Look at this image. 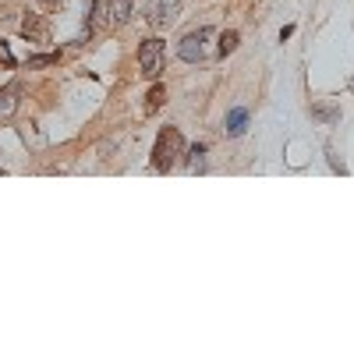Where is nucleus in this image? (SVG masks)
I'll return each mask as SVG.
<instances>
[{
	"label": "nucleus",
	"instance_id": "1",
	"mask_svg": "<svg viewBox=\"0 0 354 354\" xmlns=\"http://www.w3.org/2000/svg\"><path fill=\"white\" fill-rule=\"evenodd\" d=\"M181 156H185L181 131H177V128H160L156 145H153V170L167 174V170H174L177 163H181Z\"/></svg>",
	"mask_w": 354,
	"mask_h": 354
},
{
	"label": "nucleus",
	"instance_id": "2",
	"mask_svg": "<svg viewBox=\"0 0 354 354\" xmlns=\"http://www.w3.org/2000/svg\"><path fill=\"white\" fill-rule=\"evenodd\" d=\"M163 39H142V46H138V68H142V75L145 78H160L163 75Z\"/></svg>",
	"mask_w": 354,
	"mask_h": 354
},
{
	"label": "nucleus",
	"instance_id": "3",
	"mask_svg": "<svg viewBox=\"0 0 354 354\" xmlns=\"http://www.w3.org/2000/svg\"><path fill=\"white\" fill-rule=\"evenodd\" d=\"M205 39H209V28H198V32H188L181 39V46H177V57L188 64H198L202 57H205Z\"/></svg>",
	"mask_w": 354,
	"mask_h": 354
},
{
	"label": "nucleus",
	"instance_id": "4",
	"mask_svg": "<svg viewBox=\"0 0 354 354\" xmlns=\"http://www.w3.org/2000/svg\"><path fill=\"white\" fill-rule=\"evenodd\" d=\"M21 36H25L28 43H46V39H50V28H46V21H43L39 15H25Z\"/></svg>",
	"mask_w": 354,
	"mask_h": 354
},
{
	"label": "nucleus",
	"instance_id": "5",
	"mask_svg": "<svg viewBox=\"0 0 354 354\" xmlns=\"http://www.w3.org/2000/svg\"><path fill=\"white\" fill-rule=\"evenodd\" d=\"M18 103H21V82H11L8 88H0V121H8L18 110Z\"/></svg>",
	"mask_w": 354,
	"mask_h": 354
},
{
	"label": "nucleus",
	"instance_id": "6",
	"mask_svg": "<svg viewBox=\"0 0 354 354\" xmlns=\"http://www.w3.org/2000/svg\"><path fill=\"white\" fill-rule=\"evenodd\" d=\"M245 128H248V110L234 106V110L227 113V121H223V131H227L230 138H238V135H245Z\"/></svg>",
	"mask_w": 354,
	"mask_h": 354
},
{
	"label": "nucleus",
	"instance_id": "7",
	"mask_svg": "<svg viewBox=\"0 0 354 354\" xmlns=\"http://www.w3.org/2000/svg\"><path fill=\"white\" fill-rule=\"evenodd\" d=\"M131 11H135V0H110V4H106V18L113 25H124L131 18Z\"/></svg>",
	"mask_w": 354,
	"mask_h": 354
},
{
	"label": "nucleus",
	"instance_id": "8",
	"mask_svg": "<svg viewBox=\"0 0 354 354\" xmlns=\"http://www.w3.org/2000/svg\"><path fill=\"white\" fill-rule=\"evenodd\" d=\"M156 15H153V25L156 28H163V25H170L174 21V11H177V0H156V8H153Z\"/></svg>",
	"mask_w": 354,
	"mask_h": 354
},
{
	"label": "nucleus",
	"instance_id": "9",
	"mask_svg": "<svg viewBox=\"0 0 354 354\" xmlns=\"http://www.w3.org/2000/svg\"><path fill=\"white\" fill-rule=\"evenodd\" d=\"M57 61H61V53H36V57H28V71H39V68H53Z\"/></svg>",
	"mask_w": 354,
	"mask_h": 354
},
{
	"label": "nucleus",
	"instance_id": "10",
	"mask_svg": "<svg viewBox=\"0 0 354 354\" xmlns=\"http://www.w3.org/2000/svg\"><path fill=\"white\" fill-rule=\"evenodd\" d=\"M185 156H188V170H192V174H198V170L205 167V160H202V156H205V145H192V149H188Z\"/></svg>",
	"mask_w": 354,
	"mask_h": 354
},
{
	"label": "nucleus",
	"instance_id": "11",
	"mask_svg": "<svg viewBox=\"0 0 354 354\" xmlns=\"http://www.w3.org/2000/svg\"><path fill=\"white\" fill-rule=\"evenodd\" d=\"M234 50H238V32L230 28V32H223V36H220V53L227 57V53H234Z\"/></svg>",
	"mask_w": 354,
	"mask_h": 354
},
{
	"label": "nucleus",
	"instance_id": "12",
	"mask_svg": "<svg viewBox=\"0 0 354 354\" xmlns=\"http://www.w3.org/2000/svg\"><path fill=\"white\" fill-rule=\"evenodd\" d=\"M0 64H4V68H15V64H18V61H15V53L8 50L4 39H0Z\"/></svg>",
	"mask_w": 354,
	"mask_h": 354
},
{
	"label": "nucleus",
	"instance_id": "13",
	"mask_svg": "<svg viewBox=\"0 0 354 354\" xmlns=\"http://www.w3.org/2000/svg\"><path fill=\"white\" fill-rule=\"evenodd\" d=\"M163 106V85H153V93H149V110H160Z\"/></svg>",
	"mask_w": 354,
	"mask_h": 354
},
{
	"label": "nucleus",
	"instance_id": "14",
	"mask_svg": "<svg viewBox=\"0 0 354 354\" xmlns=\"http://www.w3.org/2000/svg\"><path fill=\"white\" fill-rule=\"evenodd\" d=\"M43 4H61V0H43Z\"/></svg>",
	"mask_w": 354,
	"mask_h": 354
},
{
	"label": "nucleus",
	"instance_id": "15",
	"mask_svg": "<svg viewBox=\"0 0 354 354\" xmlns=\"http://www.w3.org/2000/svg\"><path fill=\"white\" fill-rule=\"evenodd\" d=\"M0 174H4V170H0Z\"/></svg>",
	"mask_w": 354,
	"mask_h": 354
}]
</instances>
